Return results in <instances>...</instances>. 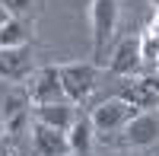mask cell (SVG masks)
<instances>
[{"label":"cell","mask_w":159,"mask_h":156,"mask_svg":"<svg viewBox=\"0 0 159 156\" xmlns=\"http://www.w3.org/2000/svg\"><path fill=\"white\" fill-rule=\"evenodd\" d=\"M0 115H3V127L13 140H19L25 131V121L32 118V99L29 89H22L19 83L0 86Z\"/></svg>","instance_id":"cell-1"},{"label":"cell","mask_w":159,"mask_h":156,"mask_svg":"<svg viewBox=\"0 0 159 156\" xmlns=\"http://www.w3.org/2000/svg\"><path fill=\"white\" fill-rule=\"evenodd\" d=\"M118 25V0H92V61L108 67V42Z\"/></svg>","instance_id":"cell-2"},{"label":"cell","mask_w":159,"mask_h":156,"mask_svg":"<svg viewBox=\"0 0 159 156\" xmlns=\"http://www.w3.org/2000/svg\"><path fill=\"white\" fill-rule=\"evenodd\" d=\"M137 115H140V108H134L130 102L111 96V99H105L102 105H96V112H92L89 118H92V127H96V137L99 140H108L111 134L124 131Z\"/></svg>","instance_id":"cell-3"},{"label":"cell","mask_w":159,"mask_h":156,"mask_svg":"<svg viewBox=\"0 0 159 156\" xmlns=\"http://www.w3.org/2000/svg\"><path fill=\"white\" fill-rule=\"evenodd\" d=\"M61 73V83H64V93H67V99L73 102H86L89 93L96 89V64H83V61H70V64H61L57 67Z\"/></svg>","instance_id":"cell-4"},{"label":"cell","mask_w":159,"mask_h":156,"mask_svg":"<svg viewBox=\"0 0 159 156\" xmlns=\"http://www.w3.org/2000/svg\"><path fill=\"white\" fill-rule=\"evenodd\" d=\"M29 99H32V105H61V102H70L67 93H64L57 67H38L29 76Z\"/></svg>","instance_id":"cell-5"},{"label":"cell","mask_w":159,"mask_h":156,"mask_svg":"<svg viewBox=\"0 0 159 156\" xmlns=\"http://www.w3.org/2000/svg\"><path fill=\"white\" fill-rule=\"evenodd\" d=\"M32 73H35L32 45L0 48V80H3V83H25Z\"/></svg>","instance_id":"cell-6"},{"label":"cell","mask_w":159,"mask_h":156,"mask_svg":"<svg viewBox=\"0 0 159 156\" xmlns=\"http://www.w3.org/2000/svg\"><path fill=\"white\" fill-rule=\"evenodd\" d=\"M140 67H143L140 38L130 35V38H124V42L115 48V54L108 57V70H111L115 76H134V73H140Z\"/></svg>","instance_id":"cell-7"},{"label":"cell","mask_w":159,"mask_h":156,"mask_svg":"<svg viewBox=\"0 0 159 156\" xmlns=\"http://www.w3.org/2000/svg\"><path fill=\"white\" fill-rule=\"evenodd\" d=\"M32 147L38 156H70V140L64 131L57 127H48L42 121L32 124Z\"/></svg>","instance_id":"cell-8"},{"label":"cell","mask_w":159,"mask_h":156,"mask_svg":"<svg viewBox=\"0 0 159 156\" xmlns=\"http://www.w3.org/2000/svg\"><path fill=\"white\" fill-rule=\"evenodd\" d=\"M124 144L127 147H153L159 140V115L153 112H140L134 121L124 127Z\"/></svg>","instance_id":"cell-9"},{"label":"cell","mask_w":159,"mask_h":156,"mask_svg":"<svg viewBox=\"0 0 159 156\" xmlns=\"http://www.w3.org/2000/svg\"><path fill=\"white\" fill-rule=\"evenodd\" d=\"M32 118L67 134L73 127V121H76V108H73V102H61V105H35L32 108Z\"/></svg>","instance_id":"cell-10"},{"label":"cell","mask_w":159,"mask_h":156,"mask_svg":"<svg viewBox=\"0 0 159 156\" xmlns=\"http://www.w3.org/2000/svg\"><path fill=\"white\" fill-rule=\"evenodd\" d=\"M118 99L130 102L134 108H153L159 102V93L150 86L147 76H137V80H130V83H124L121 89H118Z\"/></svg>","instance_id":"cell-11"},{"label":"cell","mask_w":159,"mask_h":156,"mask_svg":"<svg viewBox=\"0 0 159 156\" xmlns=\"http://www.w3.org/2000/svg\"><path fill=\"white\" fill-rule=\"evenodd\" d=\"M67 140H70V156H89L92 140H96V127H92L89 115H76L73 127L67 131Z\"/></svg>","instance_id":"cell-12"},{"label":"cell","mask_w":159,"mask_h":156,"mask_svg":"<svg viewBox=\"0 0 159 156\" xmlns=\"http://www.w3.org/2000/svg\"><path fill=\"white\" fill-rule=\"evenodd\" d=\"M29 38H32L29 22L13 16L3 29H0V48H22V45H29Z\"/></svg>","instance_id":"cell-13"},{"label":"cell","mask_w":159,"mask_h":156,"mask_svg":"<svg viewBox=\"0 0 159 156\" xmlns=\"http://www.w3.org/2000/svg\"><path fill=\"white\" fill-rule=\"evenodd\" d=\"M140 57H143V64H159V10L140 35Z\"/></svg>","instance_id":"cell-14"},{"label":"cell","mask_w":159,"mask_h":156,"mask_svg":"<svg viewBox=\"0 0 159 156\" xmlns=\"http://www.w3.org/2000/svg\"><path fill=\"white\" fill-rule=\"evenodd\" d=\"M32 3H35V0H0V7H3L10 16H22V13H29Z\"/></svg>","instance_id":"cell-15"},{"label":"cell","mask_w":159,"mask_h":156,"mask_svg":"<svg viewBox=\"0 0 159 156\" xmlns=\"http://www.w3.org/2000/svg\"><path fill=\"white\" fill-rule=\"evenodd\" d=\"M13 144H16V140L7 134V127H3V115H0V156H13V153H16V147H13Z\"/></svg>","instance_id":"cell-16"},{"label":"cell","mask_w":159,"mask_h":156,"mask_svg":"<svg viewBox=\"0 0 159 156\" xmlns=\"http://www.w3.org/2000/svg\"><path fill=\"white\" fill-rule=\"evenodd\" d=\"M10 19H13V16H10V13H7V10H3V7H0V29H3V25H7V22H10Z\"/></svg>","instance_id":"cell-17"},{"label":"cell","mask_w":159,"mask_h":156,"mask_svg":"<svg viewBox=\"0 0 159 156\" xmlns=\"http://www.w3.org/2000/svg\"><path fill=\"white\" fill-rule=\"evenodd\" d=\"M111 156H137V153H127V150H121V153H111Z\"/></svg>","instance_id":"cell-18"},{"label":"cell","mask_w":159,"mask_h":156,"mask_svg":"<svg viewBox=\"0 0 159 156\" xmlns=\"http://www.w3.org/2000/svg\"><path fill=\"white\" fill-rule=\"evenodd\" d=\"M147 3H153V7H156V10H159V0H147Z\"/></svg>","instance_id":"cell-19"},{"label":"cell","mask_w":159,"mask_h":156,"mask_svg":"<svg viewBox=\"0 0 159 156\" xmlns=\"http://www.w3.org/2000/svg\"><path fill=\"white\" fill-rule=\"evenodd\" d=\"M13 156H19V153H13Z\"/></svg>","instance_id":"cell-20"}]
</instances>
